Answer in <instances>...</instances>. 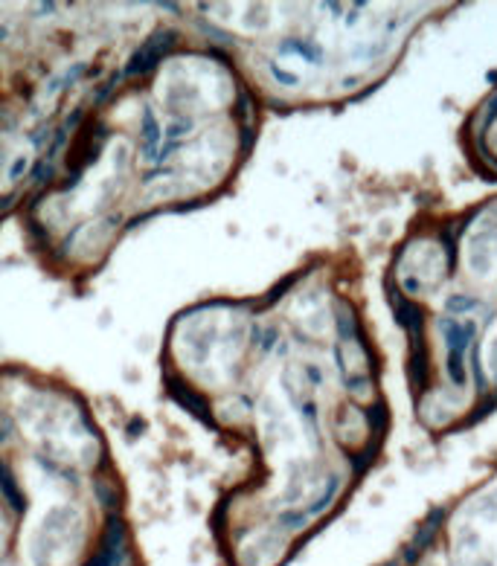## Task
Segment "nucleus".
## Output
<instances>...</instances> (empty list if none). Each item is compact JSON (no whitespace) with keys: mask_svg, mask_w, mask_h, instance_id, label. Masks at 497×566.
Masks as SVG:
<instances>
[{"mask_svg":"<svg viewBox=\"0 0 497 566\" xmlns=\"http://www.w3.org/2000/svg\"><path fill=\"white\" fill-rule=\"evenodd\" d=\"M474 154L480 157L483 163L494 166L497 172V90L486 99V105L480 108V113L474 116Z\"/></svg>","mask_w":497,"mask_h":566,"instance_id":"obj_1","label":"nucleus"}]
</instances>
